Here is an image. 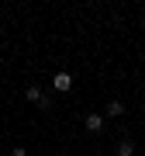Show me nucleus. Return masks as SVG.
Here are the masks:
<instances>
[{
    "label": "nucleus",
    "instance_id": "f257e3e1",
    "mask_svg": "<svg viewBox=\"0 0 145 156\" xmlns=\"http://www.w3.org/2000/svg\"><path fill=\"white\" fill-rule=\"evenodd\" d=\"M52 87H56L59 94H69V90H72V76H69V73H56V80H52Z\"/></svg>",
    "mask_w": 145,
    "mask_h": 156
},
{
    "label": "nucleus",
    "instance_id": "f03ea898",
    "mask_svg": "<svg viewBox=\"0 0 145 156\" xmlns=\"http://www.w3.org/2000/svg\"><path fill=\"white\" fill-rule=\"evenodd\" d=\"M86 132H104V115L100 111H93V115H86Z\"/></svg>",
    "mask_w": 145,
    "mask_h": 156
},
{
    "label": "nucleus",
    "instance_id": "7ed1b4c3",
    "mask_svg": "<svg viewBox=\"0 0 145 156\" xmlns=\"http://www.w3.org/2000/svg\"><path fill=\"white\" fill-rule=\"evenodd\" d=\"M24 97H28V101H31V104H42V108H49V97H45V94H42V90H38V87H35V83H31L28 90H24Z\"/></svg>",
    "mask_w": 145,
    "mask_h": 156
},
{
    "label": "nucleus",
    "instance_id": "20e7f679",
    "mask_svg": "<svg viewBox=\"0 0 145 156\" xmlns=\"http://www.w3.org/2000/svg\"><path fill=\"white\" fill-rule=\"evenodd\" d=\"M107 115H111V118H121V115H124V104H121V101L114 97L111 104H107Z\"/></svg>",
    "mask_w": 145,
    "mask_h": 156
},
{
    "label": "nucleus",
    "instance_id": "39448f33",
    "mask_svg": "<svg viewBox=\"0 0 145 156\" xmlns=\"http://www.w3.org/2000/svg\"><path fill=\"white\" fill-rule=\"evenodd\" d=\"M135 153V142L128 139V142H121V146H117V156H131Z\"/></svg>",
    "mask_w": 145,
    "mask_h": 156
},
{
    "label": "nucleus",
    "instance_id": "423d86ee",
    "mask_svg": "<svg viewBox=\"0 0 145 156\" xmlns=\"http://www.w3.org/2000/svg\"><path fill=\"white\" fill-rule=\"evenodd\" d=\"M11 156H28V149H21V146H14V153Z\"/></svg>",
    "mask_w": 145,
    "mask_h": 156
},
{
    "label": "nucleus",
    "instance_id": "0eeeda50",
    "mask_svg": "<svg viewBox=\"0 0 145 156\" xmlns=\"http://www.w3.org/2000/svg\"><path fill=\"white\" fill-rule=\"evenodd\" d=\"M142 24H145V17H142Z\"/></svg>",
    "mask_w": 145,
    "mask_h": 156
}]
</instances>
